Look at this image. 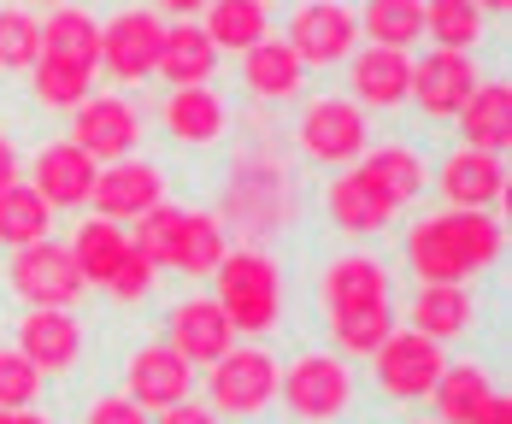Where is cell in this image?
I'll return each instance as SVG.
<instances>
[{
  "label": "cell",
  "instance_id": "d590c367",
  "mask_svg": "<svg viewBox=\"0 0 512 424\" xmlns=\"http://www.w3.org/2000/svg\"><path fill=\"white\" fill-rule=\"evenodd\" d=\"M365 171H371V177H377L401 207H407L412 195H424V177H430V171H424V159L412 154V148H377V154H365Z\"/></svg>",
  "mask_w": 512,
  "mask_h": 424
},
{
  "label": "cell",
  "instance_id": "ee69618b",
  "mask_svg": "<svg viewBox=\"0 0 512 424\" xmlns=\"http://www.w3.org/2000/svg\"><path fill=\"white\" fill-rule=\"evenodd\" d=\"M6 183H18V148L0 136V189H6Z\"/></svg>",
  "mask_w": 512,
  "mask_h": 424
},
{
  "label": "cell",
  "instance_id": "ba28073f",
  "mask_svg": "<svg viewBox=\"0 0 512 424\" xmlns=\"http://www.w3.org/2000/svg\"><path fill=\"white\" fill-rule=\"evenodd\" d=\"M371 366H377V389L389 401H424L448 360H442V342H430L418 330H389L383 348L371 354Z\"/></svg>",
  "mask_w": 512,
  "mask_h": 424
},
{
  "label": "cell",
  "instance_id": "9c48e42d",
  "mask_svg": "<svg viewBox=\"0 0 512 424\" xmlns=\"http://www.w3.org/2000/svg\"><path fill=\"white\" fill-rule=\"evenodd\" d=\"M71 148L95 159V165H112V159H130L136 142H142V112L124 101V95H89V101L71 112Z\"/></svg>",
  "mask_w": 512,
  "mask_h": 424
},
{
  "label": "cell",
  "instance_id": "9a60e30c",
  "mask_svg": "<svg viewBox=\"0 0 512 424\" xmlns=\"http://www.w3.org/2000/svg\"><path fill=\"white\" fill-rule=\"evenodd\" d=\"M330 218L348 230V236H377L401 218V201L365 171V165H348L336 183H330Z\"/></svg>",
  "mask_w": 512,
  "mask_h": 424
},
{
  "label": "cell",
  "instance_id": "d6986e66",
  "mask_svg": "<svg viewBox=\"0 0 512 424\" xmlns=\"http://www.w3.org/2000/svg\"><path fill=\"white\" fill-rule=\"evenodd\" d=\"M95 171H101V165L83 154V148L53 142V148L36 154V183H30V189H36L53 212H59V207H83V201H89V189H95Z\"/></svg>",
  "mask_w": 512,
  "mask_h": 424
},
{
  "label": "cell",
  "instance_id": "60d3db41",
  "mask_svg": "<svg viewBox=\"0 0 512 424\" xmlns=\"http://www.w3.org/2000/svg\"><path fill=\"white\" fill-rule=\"evenodd\" d=\"M154 424H218L212 407H195V401H177V407H165Z\"/></svg>",
  "mask_w": 512,
  "mask_h": 424
},
{
  "label": "cell",
  "instance_id": "2e32d148",
  "mask_svg": "<svg viewBox=\"0 0 512 424\" xmlns=\"http://www.w3.org/2000/svg\"><path fill=\"white\" fill-rule=\"evenodd\" d=\"M189 389H195V366H183L165 342L159 348H142L124 366V401H136L142 413H165V407L189 401Z\"/></svg>",
  "mask_w": 512,
  "mask_h": 424
},
{
  "label": "cell",
  "instance_id": "e0dca14e",
  "mask_svg": "<svg viewBox=\"0 0 512 424\" xmlns=\"http://www.w3.org/2000/svg\"><path fill=\"white\" fill-rule=\"evenodd\" d=\"M18 354L42 377H59V371L77 366V354H83V324L71 313H59V307H30V318L18 324Z\"/></svg>",
  "mask_w": 512,
  "mask_h": 424
},
{
  "label": "cell",
  "instance_id": "7dc6e473",
  "mask_svg": "<svg viewBox=\"0 0 512 424\" xmlns=\"http://www.w3.org/2000/svg\"><path fill=\"white\" fill-rule=\"evenodd\" d=\"M36 6H48V12H53V6H71V0H36Z\"/></svg>",
  "mask_w": 512,
  "mask_h": 424
},
{
  "label": "cell",
  "instance_id": "83f0119b",
  "mask_svg": "<svg viewBox=\"0 0 512 424\" xmlns=\"http://www.w3.org/2000/svg\"><path fill=\"white\" fill-rule=\"evenodd\" d=\"M71 260L83 271V283H101L106 289V277L130 260V230L112 224V218H83L77 224V242H71Z\"/></svg>",
  "mask_w": 512,
  "mask_h": 424
},
{
  "label": "cell",
  "instance_id": "f6af8a7d",
  "mask_svg": "<svg viewBox=\"0 0 512 424\" xmlns=\"http://www.w3.org/2000/svg\"><path fill=\"white\" fill-rule=\"evenodd\" d=\"M6 424H48V419H42V413H30V407H24V413H6Z\"/></svg>",
  "mask_w": 512,
  "mask_h": 424
},
{
  "label": "cell",
  "instance_id": "cb8c5ba5",
  "mask_svg": "<svg viewBox=\"0 0 512 424\" xmlns=\"http://www.w3.org/2000/svg\"><path fill=\"white\" fill-rule=\"evenodd\" d=\"M159 118H165V130H171L177 142H189V148L218 142L224 124H230V112H224V101H218L212 89H171L165 106H159Z\"/></svg>",
  "mask_w": 512,
  "mask_h": 424
},
{
  "label": "cell",
  "instance_id": "4316f807",
  "mask_svg": "<svg viewBox=\"0 0 512 424\" xmlns=\"http://www.w3.org/2000/svg\"><path fill=\"white\" fill-rule=\"evenodd\" d=\"M224 254H230V248H224V224H218V218H206V212H183V218H177V236H171L165 265H171V271H189V277H212Z\"/></svg>",
  "mask_w": 512,
  "mask_h": 424
},
{
  "label": "cell",
  "instance_id": "f1b7e54d",
  "mask_svg": "<svg viewBox=\"0 0 512 424\" xmlns=\"http://www.w3.org/2000/svg\"><path fill=\"white\" fill-rule=\"evenodd\" d=\"M30 77H36V101L53 106V112H77V106L95 95V65L59 59V53H36Z\"/></svg>",
  "mask_w": 512,
  "mask_h": 424
},
{
  "label": "cell",
  "instance_id": "f35d334b",
  "mask_svg": "<svg viewBox=\"0 0 512 424\" xmlns=\"http://www.w3.org/2000/svg\"><path fill=\"white\" fill-rule=\"evenodd\" d=\"M148 289H154V265L130 248V260L106 277V295H112V301H148Z\"/></svg>",
  "mask_w": 512,
  "mask_h": 424
},
{
  "label": "cell",
  "instance_id": "7402d4cb",
  "mask_svg": "<svg viewBox=\"0 0 512 424\" xmlns=\"http://www.w3.org/2000/svg\"><path fill=\"white\" fill-rule=\"evenodd\" d=\"M454 118H460V136L477 154H501L512 142V89L507 83H477Z\"/></svg>",
  "mask_w": 512,
  "mask_h": 424
},
{
  "label": "cell",
  "instance_id": "f546056e",
  "mask_svg": "<svg viewBox=\"0 0 512 424\" xmlns=\"http://www.w3.org/2000/svg\"><path fill=\"white\" fill-rule=\"evenodd\" d=\"M42 53H59V59H77V65L101 71V24L83 6H53L42 18Z\"/></svg>",
  "mask_w": 512,
  "mask_h": 424
},
{
  "label": "cell",
  "instance_id": "8d00e7d4",
  "mask_svg": "<svg viewBox=\"0 0 512 424\" xmlns=\"http://www.w3.org/2000/svg\"><path fill=\"white\" fill-rule=\"evenodd\" d=\"M36 53H42V24H36V12L6 6V12H0V71H30Z\"/></svg>",
  "mask_w": 512,
  "mask_h": 424
},
{
  "label": "cell",
  "instance_id": "3957f363",
  "mask_svg": "<svg viewBox=\"0 0 512 424\" xmlns=\"http://www.w3.org/2000/svg\"><path fill=\"white\" fill-rule=\"evenodd\" d=\"M277 395L289 401V413L307 424H330L354 407V371L342 366L336 354H301L295 366H283Z\"/></svg>",
  "mask_w": 512,
  "mask_h": 424
},
{
  "label": "cell",
  "instance_id": "74e56055",
  "mask_svg": "<svg viewBox=\"0 0 512 424\" xmlns=\"http://www.w3.org/2000/svg\"><path fill=\"white\" fill-rule=\"evenodd\" d=\"M36 395H42V371L18 348H0V413H24L36 407Z\"/></svg>",
  "mask_w": 512,
  "mask_h": 424
},
{
  "label": "cell",
  "instance_id": "c3c4849f",
  "mask_svg": "<svg viewBox=\"0 0 512 424\" xmlns=\"http://www.w3.org/2000/svg\"><path fill=\"white\" fill-rule=\"evenodd\" d=\"M0 424H6V413H0Z\"/></svg>",
  "mask_w": 512,
  "mask_h": 424
},
{
  "label": "cell",
  "instance_id": "e575fe53",
  "mask_svg": "<svg viewBox=\"0 0 512 424\" xmlns=\"http://www.w3.org/2000/svg\"><path fill=\"white\" fill-rule=\"evenodd\" d=\"M389 330H395V313H389V307H365V313H330V336H336V348H342V354H354V360L377 354Z\"/></svg>",
  "mask_w": 512,
  "mask_h": 424
},
{
  "label": "cell",
  "instance_id": "836d02e7",
  "mask_svg": "<svg viewBox=\"0 0 512 424\" xmlns=\"http://www.w3.org/2000/svg\"><path fill=\"white\" fill-rule=\"evenodd\" d=\"M424 36L436 48H454V53H471L477 36H483V12L477 0H424Z\"/></svg>",
  "mask_w": 512,
  "mask_h": 424
},
{
  "label": "cell",
  "instance_id": "d6a6232c",
  "mask_svg": "<svg viewBox=\"0 0 512 424\" xmlns=\"http://www.w3.org/2000/svg\"><path fill=\"white\" fill-rule=\"evenodd\" d=\"M53 207L30 189V183H6L0 189V242L6 248H30V242H48Z\"/></svg>",
  "mask_w": 512,
  "mask_h": 424
},
{
  "label": "cell",
  "instance_id": "7bdbcfd3",
  "mask_svg": "<svg viewBox=\"0 0 512 424\" xmlns=\"http://www.w3.org/2000/svg\"><path fill=\"white\" fill-rule=\"evenodd\" d=\"M159 12H171L177 24H189L195 12H206V0H159Z\"/></svg>",
  "mask_w": 512,
  "mask_h": 424
},
{
  "label": "cell",
  "instance_id": "b9f144b4",
  "mask_svg": "<svg viewBox=\"0 0 512 424\" xmlns=\"http://www.w3.org/2000/svg\"><path fill=\"white\" fill-rule=\"evenodd\" d=\"M471 424H512V401H507V395H489V401H483V413H477Z\"/></svg>",
  "mask_w": 512,
  "mask_h": 424
},
{
  "label": "cell",
  "instance_id": "7c38bea8",
  "mask_svg": "<svg viewBox=\"0 0 512 424\" xmlns=\"http://www.w3.org/2000/svg\"><path fill=\"white\" fill-rule=\"evenodd\" d=\"M165 348H171L183 366H212V360H224V354L236 348V330H230L224 307H218L212 295H201V301L171 307V318H165Z\"/></svg>",
  "mask_w": 512,
  "mask_h": 424
},
{
  "label": "cell",
  "instance_id": "4dcf8cb0",
  "mask_svg": "<svg viewBox=\"0 0 512 424\" xmlns=\"http://www.w3.org/2000/svg\"><path fill=\"white\" fill-rule=\"evenodd\" d=\"M436 413H442V424H471L477 413H483V401L495 395V383H489V371L483 366H442V377H436Z\"/></svg>",
  "mask_w": 512,
  "mask_h": 424
},
{
  "label": "cell",
  "instance_id": "8fae6325",
  "mask_svg": "<svg viewBox=\"0 0 512 424\" xmlns=\"http://www.w3.org/2000/svg\"><path fill=\"white\" fill-rule=\"evenodd\" d=\"M301 154L318 159V165H348V159L365 154V106L342 101H312L301 112Z\"/></svg>",
  "mask_w": 512,
  "mask_h": 424
},
{
  "label": "cell",
  "instance_id": "30bf717a",
  "mask_svg": "<svg viewBox=\"0 0 512 424\" xmlns=\"http://www.w3.org/2000/svg\"><path fill=\"white\" fill-rule=\"evenodd\" d=\"M89 207L95 218H112V224H136L142 212L165 207V177H159V165L148 159H112L95 171V189H89Z\"/></svg>",
  "mask_w": 512,
  "mask_h": 424
},
{
  "label": "cell",
  "instance_id": "1f68e13d",
  "mask_svg": "<svg viewBox=\"0 0 512 424\" xmlns=\"http://www.w3.org/2000/svg\"><path fill=\"white\" fill-rule=\"evenodd\" d=\"M359 30L371 36V48H395L407 53L424 36V0H365Z\"/></svg>",
  "mask_w": 512,
  "mask_h": 424
},
{
  "label": "cell",
  "instance_id": "ac0fdd59",
  "mask_svg": "<svg viewBox=\"0 0 512 424\" xmlns=\"http://www.w3.org/2000/svg\"><path fill=\"white\" fill-rule=\"evenodd\" d=\"M324 307L330 313H365V307H389V271L371 254H342L324 265Z\"/></svg>",
  "mask_w": 512,
  "mask_h": 424
},
{
  "label": "cell",
  "instance_id": "8992f818",
  "mask_svg": "<svg viewBox=\"0 0 512 424\" xmlns=\"http://www.w3.org/2000/svg\"><path fill=\"white\" fill-rule=\"evenodd\" d=\"M165 48V18L148 6H124L112 24H101V71L112 83H142L154 77Z\"/></svg>",
  "mask_w": 512,
  "mask_h": 424
},
{
  "label": "cell",
  "instance_id": "7a4b0ae2",
  "mask_svg": "<svg viewBox=\"0 0 512 424\" xmlns=\"http://www.w3.org/2000/svg\"><path fill=\"white\" fill-rule=\"evenodd\" d=\"M218 307L230 318V330L236 336H265V330H277V318H283V265L271 260V254H259V248H230L224 260H218Z\"/></svg>",
  "mask_w": 512,
  "mask_h": 424
},
{
  "label": "cell",
  "instance_id": "bcb514c9",
  "mask_svg": "<svg viewBox=\"0 0 512 424\" xmlns=\"http://www.w3.org/2000/svg\"><path fill=\"white\" fill-rule=\"evenodd\" d=\"M512 0H477V12H507Z\"/></svg>",
  "mask_w": 512,
  "mask_h": 424
},
{
  "label": "cell",
  "instance_id": "5bb4252c",
  "mask_svg": "<svg viewBox=\"0 0 512 424\" xmlns=\"http://www.w3.org/2000/svg\"><path fill=\"white\" fill-rule=\"evenodd\" d=\"M436 189H442V201L454 212H489L507 195V165H501V154L454 148L442 159V171H436Z\"/></svg>",
  "mask_w": 512,
  "mask_h": 424
},
{
  "label": "cell",
  "instance_id": "277c9868",
  "mask_svg": "<svg viewBox=\"0 0 512 424\" xmlns=\"http://www.w3.org/2000/svg\"><path fill=\"white\" fill-rule=\"evenodd\" d=\"M6 283H12L18 301H30V307H59V313H71V301H83V289H89L83 271H77V260H71V248H59V242L12 248Z\"/></svg>",
  "mask_w": 512,
  "mask_h": 424
},
{
  "label": "cell",
  "instance_id": "603a6c76",
  "mask_svg": "<svg viewBox=\"0 0 512 424\" xmlns=\"http://www.w3.org/2000/svg\"><path fill=\"white\" fill-rule=\"evenodd\" d=\"M212 65H218V48L206 42L201 24H165V48H159L154 71L171 89H206Z\"/></svg>",
  "mask_w": 512,
  "mask_h": 424
},
{
  "label": "cell",
  "instance_id": "44dd1931",
  "mask_svg": "<svg viewBox=\"0 0 512 424\" xmlns=\"http://www.w3.org/2000/svg\"><path fill=\"white\" fill-rule=\"evenodd\" d=\"M477 318V301L465 283H424L412 295V330L430 336V342H460Z\"/></svg>",
  "mask_w": 512,
  "mask_h": 424
},
{
  "label": "cell",
  "instance_id": "5b68a950",
  "mask_svg": "<svg viewBox=\"0 0 512 424\" xmlns=\"http://www.w3.org/2000/svg\"><path fill=\"white\" fill-rule=\"evenodd\" d=\"M277 377H283V366L265 348H230L224 360L206 366V395L218 413L248 419V413H265L277 401Z\"/></svg>",
  "mask_w": 512,
  "mask_h": 424
},
{
  "label": "cell",
  "instance_id": "484cf974",
  "mask_svg": "<svg viewBox=\"0 0 512 424\" xmlns=\"http://www.w3.org/2000/svg\"><path fill=\"white\" fill-rule=\"evenodd\" d=\"M412 83V59L395 48H365L354 53V106H401Z\"/></svg>",
  "mask_w": 512,
  "mask_h": 424
},
{
  "label": "cell",
  "instance_id": "52a82bcc",
  "mask_svg": "<svg viewBox=\"0 0 512 424\" xmlns=\"http://www.w3.org/2000/svg\"><path fill=\"white\" fill-rule=\"evenodd\" d=\"M301 65H342L359 48V12L342 0H301L295 18H289V36H283Z\"/></svg>",
  "mask_w": 512,
  "mask_h": 424
},
{
  "label": "cell",
  "instance_id": "4fadbf2b",
  "mask_svg": "<svg viewBox=\"0 0 512 424\" xmlns=\"http://www.w3.org/2000/svg\"><path fill=\"white\" fill-rule=\"evenodd\" d=\"M483 77H477V65H471V53H454V48H430L418 65H412V83L407 95L430 118H454L465 101H471V89H477Z\"/></svg>",
  "mask_w": 512,
  "mask_h": 424
},
{
  "label": "cell",
  "instance_id": "ffe728a7",
  "mask_svg": "<svg viewBox=\"0 0 512 424\" xmlns=\"http://www.w3.org/2000/svg\"><path fill=\"white\" fill-rule=\"evenodd\" d=\"M242 83L259 101H295L307 89V65L295 59V48L283 36H265V42H254L242 53Z\"/></svg>",
  "mask_w": 512,
  "mask_h": 424
},
{
  "label": "cell",
  "instance_id": "ab89813d",
  "mask_svg": "<svg viewBox=\"0 0 512 424\" xmlns=\"http://www.w3.org/2000/svg\"><path fill=\"white\" fill-rule=\"evenodd\" d=\"M89 424H154L136 401H124V395H106V401H95L89 407Z\"/></svg>",
  "mask_w": 512,
  "mask_h": 424
},
{
  "label": "cell",
  "instance_id": "d4e9b609",
  "mask_svg": "<svg viewBox=\"0 0 512 424\" xmlns=\"http://www.w3.org/2000/svg\"><path fill=\"white\" fill-rule=\"evenodd\" d=\"M206 42L224 53H248L254 42L271 36V12L265 0H206Z\"/></svg>",
  "mask_w": 512,
  "mask_h": 424
},
{
  "label": "cell",
  "instance_id": "6da1fadb",
  "mask_svg": "<svg viewBox=\"0 0 512 424\" xmlns=\"http://www.w3.org/2000/svg\"><path fill=\"white\" fill-rule=\"evenodd\" d=\"M501 218L495 212H436L424 224H412L407 236V265L418 283H465L483 265L501 260Z\"/></svg>",
  "mask_w": 512,
  "mask_h": 424
}]
</instances>
